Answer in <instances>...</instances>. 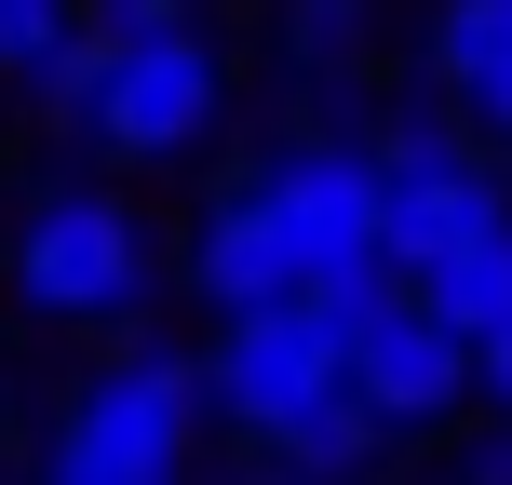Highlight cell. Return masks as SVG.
Wrapping results in <instances>:
<instances>
[{"instance_id":"cell-3","label":"cell","mask_w":512,"mask_h":485,"mask_svg":"<svg viewBox=\"0 0 512 485\" xmlns=\"http://www.w3.org/2000/svg\"><path fill=\"white\" fill-rule=\"evenodd\" d=\"M203 418H216V391H203L189 351H108L68 391V418H54L41 485H189Z\"/></svg>"},{"instance_id":"cell-1","label":"cell","mask_w":512,"mask_h":485,"mask_svg":"<svg viewBox=\"0 0 512 485\" xmlns=\"http://www.w3.org/2000/svg\"><path fill=\"white\" fill-rule=\"evenodd\" d=\"M391 283H405L391 270V189H378V149L364 135H283L189 230V297L216 324H256V310H297V297L351 324Z\"/></svg>"},{"instance_id":"cell-17","label":"cell","mask_w":512,"mask_h":485,"mask_svg":"<svg viewBox=\"0 0 512 485\" xmlns=\"http://www.w3.org/2000/svg\"><path fill=\"white\" fill-rule=\"evenodd\" d=\"M0 432H14V378H0Z\"/></svg>"},{"instance_id":"cell-7","label":"cell","mask_w":512,"mask_h":485,"mask_svg":"<svg viewBox=\"0 0 512 485\" xmlns=\"http://www.w3.org/2000/svg\"><path fill=\"white\" fill-rule=\"evenodd\" d=\"M216 122H230V41H216V27H176V41H135V54H122L95 149L149 176V162H189V149H216Z\"/></svg>"},{"instance_id":"cell-8","label":"cell","mask_w":512,"mask_h":485,"mask_svg":"<svg viewBox=\"0 0 512 485\" xmlns=\"http://www.w3.org/2000/svg\"><path fill=\"white\" fill-rule=\"evenodd\" d=\"M432 81L472 135L512 149V0H432Z\"/></svg>"},{"instance_id":"cell-15","label":"cell","mask_w":512,"mask_h":485,"mask_svg":"<svg viewBox=\"0 0 512 485\" xmlns=\"http://www.w3.org/2000/svg\"><path fill=\"white\" fill-rule=\"evenodd\" d=\"M445 485H512V418H499V432H472V445H459V472H445Z\"/></svg>"},{"instance_id":"cell-14","label":"cell","mask_w":512,"mask_h":485,"mask_svg":"<svg viewBox=\"0 0 512 485\" xmlns=\"http://www.w3.org/2000/svg\"><path fill=\"white\" fill-rule=\"evenodd\" d=\"M176 27H203V0H95V41H176Z\"/></svg>"},{"instance_id":"cell-9","label":"cell","mask_w":512,"mask_h":485,"mask_svg":"<svg viewBox=\"0 0 512 485\" xmlns=\"http://www.w3.org/2000/svg\"><path fill=\"white\" fill-rule=\"evenodd\" d=\"M270 41L297 81H351L364 41H378V0H270Z\"/></svg>"},{"instance_id":"cell-12","label":"cell","mask_w":512,"mask_h":485,"mask_svg":"<svg viewBox=\"0 0 512 485\" xmlns=\"http://www.w3.org/2000/svg\"><path fill=\"white\" fill-rule=\"evenodd\" d=\"M108 81H122V41H95V27H81V41L54 54L41 81H27V122H41V135H81V149H95V122H108Z\"/></svg>"},{"instance_id":"cell-6","label":"cell","mask_w":512,"mask_h":485,"mask_svg":"<svg viewBox=\"0 0 512 485\" xmlns=\"http://www.w3.org/2000/svg\"><path fill=\"white\" fill-rule=\"evenodd\" d=\"M472 391H486V351H472L418 283H391V297L351 310V405L378 418L391 445H405V432H445Z\"/></svg>"},{"instance_id":"cell-18","label":"cell","mask_w":512,"mask_h":485,"mask_svg":"<svg viewBox=\"0 0 512 485\" xmlns=\"http://www.w3.org/2000/svg\"><path fill=\"white\" fill-rule=\"evenodd\" d=\"M0 270H14V230H0Z\"/></svg>"},{"instance_id":"cell-2","label":"cell","mask_w":512,"mask_h":485,"mask_svg":"<svg viewBox=\"0 0 512 485\" xmlns=\"http://www.w3.org/2000/svg\"><path fill=\"white\" fill-rule=\"evenodd\" d=\"M14 310H41V324H81V337H108V324H135L149 310V283H162V243H149V216L122 203V189H95V176H54L41 203L14 216Z\"/></svg>"},{"instance_id":"cell-19","label":"cell","mask_w":512,"mask_h":485,"mask_svg":"<svg viewBox=\"0 0 512 485\" xmlns=\"http://www.w3.org/2000/svg\"><path fill=\"white\" fill-rule=\"evenodd\" d=\"M256 485H297V472H256Z\"/></svg>"},{"instance_id":"cell-5","label":"cell","mask_w":512,"mask_h":485,"mask_svg":"<svg viewBox=\"0 0 512 485\" xmlns=\"http://www.w3.org/2000/svg\"><path fill=\"white\" fill-rule=\"evenodd\" d=\"M203 391H216V418H230L243 445H283L310 405H337L351 391V324L337 310H256V324H216V351H203Z\"/></svg>"},{"instance_id":"cell-13","label":"cell","mask_w":512,"mask_h":485,"mask_svg":"<svg viewBox=\"0 0 512 485\" xmlns=\"http://www.w3.org/2000/svg\"><path fill=\"white\" fill-rule=\"evenodd\" d=\"M81 27H95V0H0V81L27 95V81H41Z\"/></svg>"},{"instance_id":"cell-16","label":"cell","mask_w":512,"mask_h":485,"mask_svg":"<svg viewBox=\"0 0 512 485\" xmlns=\"http://www.w3.org/2000/svg\"><path fill=\"white\" fill-rule=\"evenodd\" d=\"M486 405L512 418V337H486Z\"/></svg>"},{"instance_id":"cell-11","label":"cell","mask_w":512,"mask_h":485,"mask_svg":"<svg viewBox=\"0 0 512 485\" xmlns=\"http://www.w3.org/2000/svg\"><path fill=\"white\" fill-rule=\"evenodd\" d=\"M418 297H432L445 324L472 337V351H486V337H512V216H499V230L472 243V256H445V270L418 283Z\"/></svg>"},{"instance_id":"cell-10","label":"cell","mask_w":512,"mask_h":485,"mask_svg":"<svg viewBox=\"0 0 512 485\" xmlns=\"http://www.w3.org/2000/svg\"><path fill=\"white\" fill-rule=\"evenodd\" d=\"M378 445H391V432L351 405V391H337V405H310L297 432L270 445V472H297V485H364V472H378Z\"/></svg>"},{"instance_id":"cell-4","label":"cell","mask_w":512,"mask_h":485,"mask_svg":"<svg viewBox=\"0 0 512 485\" xmlns=\"http://www.w3.org/2000/svg\"><path fill=\"white\" fill-rule=\"evenodd\" d=\"M364 149H378V189H391V270L405 283H432L445 256H472L512 216V176L486 162V135H472L459 108H405V122H378Z\"/></svg>"}]
</instances>
